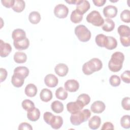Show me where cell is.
<instances>
[{
    "instance_id": "obj_1",
    "label": "cell",
    "mask_w": 130,
    "mask_h": 130,
    "mask_svg": "<svg viewBox=\"0 0 130 130\" xmlns=\"http://www.w3.org/2000/svg\"><path fill=\"white\" fill-rule=\"evenodd\" d=\"M124 59V55L121 52H115L111 55V59L108 62L110 70L113 72H119L122 67V63Z\"/></svg>"
},
{
    "instance_id": "obj_2",
    "label": "cell",
    "mask_w": 130,
    "mask_h": 130,
    "mask_svg": "<svg viewBox=\"0 0 130 130\" xmlns=\"http://www.w3.org/2000/svg\"><path fill=\"white\" fill-rule=\"evenodd\" d=\"M91 112L89 110L86 109L72 114L70 116V121L74 125H79L83 122L86 121L91 116Z\"/></svg>"
},
{
    "instance_id": "obj_3",
    "label": "cell",
    "mask_w": 130,
    "mask_h": 130,
    "mask_svg": "<svg viewBox=\"0 0 130 130\" xmlns=\"http://www.w3.org/2000/svg\"><path fill=\"white\" fill-rule=\"evenodd\" d=\"M75 34L80 41L86 42L91 38V32L84 25H77L75 28Z\"/></svg>"
},
{
    "instance_id": "obj_4",
    "label": "cell",
    "mask_w": 130,
    "mask_h": 130,
    "mask_svg": "<svg viewBox=\"0 0 130 130\" xmlns=\"http://www.w3.org/2000/svg\"><path fill=\"white\" fill-rule=\"evenodd\" d=\"M86 19L88 23H91L93 25L96 26H102L104 19L101 15L99 12L93 10L90 12L86 16Z\"/></svg>"
},
{
    "instance_id": "obj_5",
    "label": "cell",
    "mask_w": 130,
    "mask_h": 130,
    "mask_svg": "<svg viewBox=\"0 0 130 130\" xmlns=\"http://www.w3.org/2000/svg\"><path fill=\"white\" fill-rule=\"evenodd\" d=\"M69 13L68 8L63 4L56 5L54 9L55 16L59 18H64L67 17Z\"/></svg>"
},
{
    "instance_id": "obj_6",
    "label": "cell",
    "mask_w": 130,
    "mask_h": 130,
    "mask_svg": "<svg viewBox=\"0 0 130 130\" xmlns=\"http://www.w3.org/2000/svg\"><path fill=\"white\" fill-rule=\"evenodd\" d=\"M84 107V105L78 100H76L75 102L68 103L67 105V110L71 114H74L82 110Z\"/></svg>"
},
{
    "instance_id": "obj_7",
    "label": "cell",
    "mask_w": 130,
    "mask_h": 130,
    "mask_svg": "<svg viewBox=\"0 0 130 130\" xmlns=\"http://www.w3.org/2000/svg\"><path fill=\"white\" fill-rule=\"evenodd\" d=\"M64 89L69 92H76L79 88V83L75 79L68 80L64 84Z\"/></svg>"
},
{
    "instance_id": "obj_8",
    "label": "cell",
    "mask_w": 130,
    "mask_h": 130,
    "mask_svg": "<svg viewBox=\"0 0 130 130\" xmlns=\"http://www.w3.org/2000/svg\"><path fill=\"white\" fill-rule=\"evenodd\" d=\"M117 8L113 5H108L103 9L104 15L107 18L115 17L117 15Z\"/></svg>"
},
{
    "instance_id": "obj_9",
    "label": "cell",
    "mask_w": 130,
    "mask_h": 130,
    "mask_svg": "<svg viewBox=\"0 0 130 130\" xmlns=\"http://www.w3.org/2000/svg\"><path fill=\"white\" fill-rule=\"evenodd\" d=\"M12 51V47L10 44L0 40V55L2 57H6L9 55Z\"/></svg>"
},
{
    "instance_id": "obj_10",
    "label": "cell",
    "mask_w": 130,
    "mask_h": 130,
    "mask_svg": "<svg viewBox=\"0 0 130 130\" xmlns=\"http://www.w3.org/2000/svg\"><path fill=\"white\" fill-rule=\"evenodd\" d=\"M106 106L103 102L101 101H96L93 102L91 106L90 110L94 113H101L105 110Z\"/></svg>"
},
{
    "instance_id": "obj_11",
    "label": "cell",
    "mask_w": 130,
    "mask_h": 130,
    "mask_svg": "<svg viewBox=\"0 0 130 130\" xmlns=\"http://www.w3.org/2000/svg\"><path fill=\"white\" fill-rule=\"evenodd\" d=\"M44 82L46 86L49 87H55L58 84V78L53 74L47 75L44 78Z\"/></svg>"
},
{
    "instance_id": "obj_12",
    "label": "cell",
    "mask_w": 130,
    "mask_h": 130,
    "mask_svg": "<svg viewBox=\"0 0 130 130\" xmlns=\"http://www.w3.org/2000/svg\"><path fill=\"white\" fill-rule=\"evenodd\" d=\"M90 7V3L88 1L81 0L80 3H79L76 6V11L81 15H83L85 13Z\"/></svg>"
},
{
    "instance_id": "obj_13",
    "label": "cell",
    "mask_w": 130,
    "mask_h": 130,
    "mask_svg": "<svg viewBox=\"0 0 130 130\" xmlns=\"http://www.w3.org/2000/svg\"><path fill=\"white\" fill-rule=\"evenodd\" d=\"M54 71L59 76L64 77L67 75L69 71V68L66 64L60 63L55 67Z\"/></svg>"
},
{
    "instance_id": "obj_14",
    "label": "cell",
    "mask_w": 130,
    "mask_h": 130,
    "mask_svg": "<svg viewBox=\"0 0 130 130\" xmlns=\"http://www.w3.org/2000/svg\"><path fill=\"white\" fill-rule=\"evenodd\" d=\"M13 44L15 48L19 50H23L27 49L29 45V41L28 38H26L23 40L14 41Z\"/></svg>"
},
{
    "instance_id": "obj_15",
    "label": "cell",
    "mask_w": 130,
    "mask_h": 130,
    "mask_svg": "<svg viewBox=\"0 0 130 130\" xmlns=\"http://www.w3.org/2000/svg\"><path fill=\"white\" fill-rule=\"evenodd\" d=\"M12 38L14 41H17L26 38V33L22 29L17 28L14 29L12 33Z\"/></svg>"
},
{
    "instance_id": "obj_16",
    "label": "cell",
    "mask_w": 130,
    "mask_h": 130,
    "mask_svg": "<svg viewBox=\"0 0 130 130\" xmlns=\"http://www.w3.org/2000/svg\"><path fill=\"white\" fill-rule=\"evenodd\" d=\"M82 71L83 73L86 75H91L96 72L95 68L90 60L83 64L82 66Z\"/></svg>"
},
{
    "instance_id": "obj_17",
    "label": "cell",
    "mask_w": 130,
    "mask_h": 130,
    "mask_svg": "<svg viewBox=\"0 0 130 130\" xmlns=\"http://www.w3.org/2000/svg\"><path fill=\"white\" fill-rule=\"evenodd\" d=\"M101 123L100 117L95 115L92 117L88 121V126L90 129H96L99 128Z\"/></svg>"
},
{
    "instance_id": "obj_18",
    "label": "cell",
    "mask_w": 130,
    "mask_h": 130,
    "mask_svg": "<svg viewBox=\"0 0 130 130\" xmlns=\"http://www.w3.org/2000/svg\"><path fill=\"white\" fill-rule=\"evenodd\" d=\"M40 116V112L38 108H34L31 110L27 111V117L28 120L31 121H36Z\"/></svg>"
},
{
    "instance_id": "obj_19",
    "label": "cell",
    "mask_w": 130,
    "mask_h": 130,
    "mask_svg": "<svg viewBox=\"0 0 130 130\" xmlns=\"http://www.w3.org/2000/svg\"><path fill=\"white\" fill-rule=\"evenodd\" d=\"M52 92L48 88H43L41 91L40 97L41 100L44 102H48L52 99Z\"/></svg>"
},
{
    "instance_id": "obj_20",
    "label": "cell",
    "mask_w": 130,
    "mask_h": 130,
    "mask_svg": "<svg viewBox=\"0 0 130 130\" xmlns=\"http://www.w3.org/2000/svg\"><path fill=\"white\" fill-rule=\"evenodd\" d=\"M29 73V71L27 67L24 66L17 67L15 68L14 70V74H16L24 79L26 78L28 76Z\"/></svg>"
},
{
    "instance_id": "obj_21",
    "label": "cell",
    "mask_w": 130,
    "mask_h": 130,
    "mask_svg": "<svg viewBox=\"0 0 130 130\" xmlns=\"http://www.w3.org/2000/svg\"><path fill=\"white\" fill-rule=\"evenodd\" d=\"M37 91V86L32 83L27 84L25 88V93L29 97L35 96L36 95Z\"/></svg>"
},
{
    "instance_id": "obj_22",
    "label": "cell",
    "mask_w": 130,
    "mask_h": 130,
    "mask_svg": "<svg viewBox=\"0 0 130 130\" xmlns=\"http://www.w3.org/2000/svg\"><path fill=\"white\" fill-rule=\"evenodd\" d=\"M115 27L114 22L110 18H106L104 20V23L102 26L103 30L106 32H110L112 31Z\"/></svg>"
},
{
    "instance_id": "obj_23",
    "label": "cell",
    "mask_w": 130,
    "mask_h": 130,
    "mask_svg": "<svg viewBox=\"0 0 130 130\" xmlns=\"http://www.w3.org/2000/svg\"><path fill=\"white\" fill-rule=\"evenodd\" d=\"M24 79L22 77L14 74L11 78V83L16 87H21L24 83Z\"/></svg>"
},
{
    "instance_id": "obj_24",
    "label": "cell",
    "mask_w": 130,
    "mask_h": 130,
    "mask_svg": "<svg viewBox=\"0 0 130 130\" xmlns=\"http://www.w3.org/2000/svg\"><path fill=\"white\" fill-rule=\"evenodd\" d=\"M62 124V118L60 116H54L50 125L52 128L57 129L60 128L61 127Z\"/></svg>"
},
{
    "instance_id": "obj_25",
    "label": "cell",
    "mask_w": 130,
    "mask_h": 130,
    "mask_svg": "<svg viewBox=\"0 0 130 130\" xmlns=\"http://www.w3.org/2000/svg\"><path fill=\"white\" fill-rule=\"evenodd\" d=\"M25 7V2L23 0H15L12 9L17 13H20L23 11Z\"/></svg>"
},
{
    "instance_id": "obj_26",
    "label": "cell",
    "mask_w": 130,
    "mask_h": 130,
    "mask_svg": "<svg viewBox=\"0 0 130 130\" xmlns=\"http://www.w3.org/2000/svg\"><path fill=\"white\" fill-rule=\"evenodd\" d=\"M14 60L17 63H24L27 60V55L23 52H17L14 55Z\"/></svg>"
},
{
    "instance_id": "obj_27",
    "label": "cell",
    "mask_w": 130,
    "mask_h": 130,
    "mask_svg": "<svg viewBox=\"0 0 130 130\" xmlns=\"http://www.w3.org/2000/svg\"><path fill=\"white\" fill-rule=\"evenodd\" d=\"M51 108L52 110L56 113H60L63 110V105L59 101H54L51 103Z\"/></svg>"
},
{
    "instance_id": "obj_28",
    "label": "cell",
    "mask_w": 130,
    "mask_h": 130,
    "mask_svg": "<svg viewBox=\"0 0 130 130\" xmlns=\"http://www.w3.org/2000/svg\"><path fill=\"white\" fill-rule=\"evenodd\" d=\"M95 41L98 46L101 47H105L107 41V36L102 34H99L96 36Z\"/></svg>"
},
{
    "instance_id": "obj_29",
    "label": "cell",
    "mask_w": 130,
    "mask_h": 130,
    "mask_svg": "<svg viewBox=\"0 0 130 130\" xmlns=\"http://www.w3.org/2000/svg\"><path fill=\"white\" fill-rule=\"evenodd\" d=\"M41 17L40 13L37 11H32L30 13L28 16V19L32 24H38L41 20Z\"/></svg>"
},
{
    "instance_id": "obj_30",
    "label": "cell",
    "mask_w": 130,
    "mask_h": 130,
    "mask_svg": "<svg viewBox=\"0 0 130 130\" xmlns=\"http://www.w3.org/2000/svg\"><path fill=\"white\" fill-rule=\"evenodd\" d=\"M68 95V93L67 90L62 87L58 88L55 91V96L59 100H64L67 98Z\"/></svg>"
},
{
    "instance_id": "obj_31",
    "label": "cell",
    "mask_w": 130,
    "mask_h": 130,
    "mask_svg": "<svg viewBox=\"0 0 130 130\" xmlns=\"http://www.w3.org/2000/svg\"><path fill=\"white\" fill-rule=\"evenodd\" d=\"M117 45V42L115 38L107 36V41L105 48L108 50H113L115 49Z\"/></svg>"
},
{
    "instance_id": "obj_32",
    "label": "cell",
    "mask_w": 130,
    "mask_h": 130,
    "mask_svg": "<svg viewBox=\"0 0 130 130\" xmlns=\"http://www.w3.org/2000/svg\"><path fill=\"white\" fill-rule=\"evenodd\" d=\"M70 19L74 23H79L83 19V15L78 13L75 9L72 11L71 14Z\"/></svg>"
},
{
    "instance_id": "obj_33",
    "label": "cell",
    "mask_w": 130,
    "mask_h": 130,
    "mask_svg": "<svg viewBox=\"0 0 130 130\" xmlns=\"http://www.w3.org/2000/svg\"><path fill=\"white\" fill-rule=\"evenodd\" d=\"M118 33L120 37H127L130 36V29L129 27L125 25H120L117 29Z\"/></svg>"
},
{
    "instance_id": "obj_34",
    "label": "cell",
    "mask_w": 130,
    "mask_h": 130,
    "mask_svg": "<svg viewBox=\"0 0 130 130\" xmlns=\"http://www.w3.org/2000/svg\"><path fill=\"white\" fill-rule=\"evenodd\" d=\"M21 105L22 108L27 112L31 110L35 107L34 103L31 100L28 99L23 100L22 102Z\"/></svg>"
},
{
    "instance_id": "obj_35",
    "label": "cell",
    "mask_w": 130,
    "mask_h": 130,
    "mask_svg": "<svg viewBox=\"0 0 130 130\" xmlns=\"http://www.w3.org/2000/svg\"><path fill=\"white\" fill-rule=\"evenodd\" d=\"M120 124L124 128H129L130 127V116L128 115L123 116L120 119Z\"/></svg>"
},
{
    "instance_id": "obj_36",
    "label": "cell",
    "mask_w": 130,
    "mask_h": 130,
    "mask_svg": "<svg viewBox=\"0 0 130 130\" xmlns=\"http://www.w3.org/2000/svg\"><path fill=\"white\" fill-rule=\"evenodd\" d=\"M109 82L110 85L113 87L118 86L121 83L120 78L117 75H112L110 77Z\"/></svg>"
},
{
    "instance_id": "obj_37",
    "label": "cell",
    "mask_w": 130,
    "mask_h": 130,
    "mask_svg": "<svg viewBox=\"0 0 130 130\" xmlns=\"http://www.w3.org/2000/svg\"><path fill=\"white\" fill-rule=\"evenodd\" d=\"M77 100L80 101L85 106L89 103L90 101V98L89 95L85 93H82L78 96Z\"/></svg>"
},
{
    "instance_id": "obj_38",
    "label": "cell",
    "mask_w": 130,
    "mask_h": 130,
    "mask_svg": "<svg viewBox=\"0 0 130 130\" xmlns=\"http://www.w3.org/2000/svg\"><path fill=\"white\" fill-rule=\"evenodd\" d=\"M120 19L124 22L129 23L130 22V11L124 10L120 14Z\"/></svg>"
},
{
    "instance_id": "obj_39",
    "label": "cell",
    "mask_w": 130,
    "mask_h": 130,
    "mask_svg": "<svg viewBox=\"0 0 130 130\" xmlns=\"http://www.w3.org/2000/svg\"><path fill=\"white\" fill-rule=\"evenodd\" d=\"M90 60L93 63V64L95 68L96 72L99 71L101 69H102V68L103 67V63H102V61L100 59H99L98 58H91L90 59Z\"/></svg>"
},
{
    "instance_id": "obj_40",
    "label": "cell",
    "mask_w": 130,
    "mask_h": 130,
    "mask_svg": "<svg viewBox=\"0 0 130 130\" xmlns=\"http://www.w3.org/2000/svg\"><path fill=\"white\" fill-rule=\"evenodd\" d=\"M54 116L55 115H54L51 112H46L44 113V114L43 115V118H44L45 122H46V123H47L48 124L50 125L52 120H53Z\"/></svg>"
},
{
    "instance_id": "obj_41",
    "label": "cell",
    "mask_w": 130,
    "mask_h": 130,
    "mask_svg": "<svg viewBox=\"0 0 130 130\" xmlns=\"http://www.w3.org/2000/svg\"><path fill=\"white\" fill-rule=\"evenodd\" d=\"M121 80L126 83H130V71L127 70L124 71L120 76Z\"/></svg>"
},
{
    "instance_id": "obj_42",
    "label": "cell",
    "mask_w": 130,
    "mask_h": 130,
    "mask_svg": "<svg viewBox=\"0 0 130 130\" xmlns=\"http://www.w3.org/2000/svg\"><path fill=\"white\" fill-rule=\"evenodd\" d=\"M130 99L129 97L124 98L121 101V106L122 108L125 110H129L130 106H129Z\"/></svg>"
},
{
    "instance_id": "obj_43",
    "label": "cell",
    "mask_w": 130,
    "mask_h": 130,
    "mask_svg": "<svg viewBox=\"0 0 130 130\" xmlns=\"http://www.w3.org/2000/svg\"><path fill=\"white\" fill-rule=\"evenodd\" d=\"M120 40L121 44L124 47H128L130 45V36L120 37Z\"/></svg>"
},
{
    "instance_id": "obj_44",
    "label": "cell",
    "mask_w": 130,
    "mask_h": 130,
    "mask_svg": "<svg viewBox=\"0 0 130 130\" xmlns=\"http://www.w3.org/2000/svg\"><path fill=\"white\" fill-rule=\"evenodd\" d=\"M19 130H24V129H27V130H32V127L31 125L26 122H23L20 123L18 126Z\"/></svg>"
},
{
    "instance_id": "obj_45",
    "label": "cell",
    "mask_w": 130,
    "mask_h": 130,
    "mask_svg": "<svg viewBox=\"0 0 130 130\" xmlns=\"http://www.w3.org/2000/svg\"><path fill=\"white\" fill-rule=\"evenodd\" d=\"M1 3L3 4V5L8 8H12L13 6L15 1L14 0H2Z\"/></svg>"
},
{
    "instance_id": "obj_46",
    "label": "cell",
    "mask_w": 130,
    "mask_h": 130,
    "mask_svg": "<svg viewBox=\"0 0 130 130\" xmlns=\"http://www.w3.org/2000/svg\"><path fill=\"white\" fill-rule=\"evenodd\" d=\"M114 125L110 122H106L103 124L101 128L102 130H106V129H114Z\"/></svg>"
},
{
    "instance_id": "obj_47",
    "label": "cell",
    "mask_w": 130,
    "mask_h": 130,
    "mask_svg": "<svg viewBox=\"0 0 130 130\" xmlns=\"http://www.w3.org/2000/svg\"><path fill=\"white\" fill-rule=\"evenodd\" d=\"M0 73H1L0 80H1V82H2L4 80H6V79L7 77L8 73H7V70L5 69H4V68H1L0 69Z\"/></svg>"
},
{
    "instance_id": "obj_48",
    "label": "cell",
    "mask_w": 130,
    "mask_h": 130,
    "mask_svg": "<svg viewBox=\"0 0 130 130\" xmlns=\"http://www.w3.org/2000/svg\"><path fill=\"white\" fill-rule=\"evenodd\" d=\"M92 2L95 6L101 7L105 5V4L106 3V0H93Z\"/></svg>"
},
{
    "instance_id": "obj_49",
    "label": "cell",
    "mask_w": 130,
    "mask_h": 130,
    "mask_svg": "<svg viewBox=\"0 0 130 130\" xmlns=\"http://www.w3.org/2000/svg\"><path fill=\"white\" fill-rule=\"evenodd\" d=\"M81 0H70V1H66V2L70 4H74L77 5L79 3H80Z\"/></svg>"
}]
</instances>
